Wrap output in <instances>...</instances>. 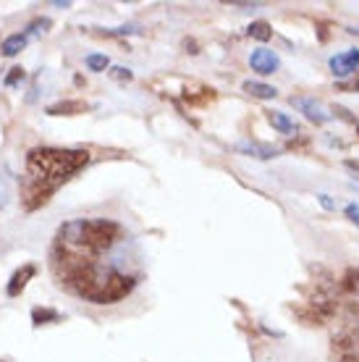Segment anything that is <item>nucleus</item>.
<instances>
[{"label": "nucleus", "instance_id": "nucleus-7", "mask_svg": "<svg viewBox=\"0 0 359 362\" xmlns=\"http://www.w3.org/2000/svg\"><path fill=\"white\" fill-rule=\"evenodd\" d=\"M35 265H24L21 271H16L13 273V279H11V284H8V297H18L21 291H24V286H27V281L35 276Z\"/></svg>", "mask_w": 359, "mask_h": 362}, {"label": "nucleus", "instance_id": "nucleus-14", "mask_svg": "<svg viewBox=\"0 0 359 362\" xmlns=\"http://www.w3.org/2000/svg\"><path fill=\"white\" fill-rule=\"evenodd\" d=\"M84 64L90 71H105L108 69V55H100V53H92L84 58Z\"/></svg>", "mask_w": 359, "mask_h": 362}, {"label": "nucleus", "instance_id": "nucleus-5", "mask_svg": "<svg viewBox=\"0 0 359 362\" xmlns=\"http://www.w3.org/2000/svg\"><path fill=\"white\" fill-rule=\"evenodd\" d=\"M249 64H252V69H254L257 74H273V71H276V69L281 66V61H278V55L273 53V50L257 47V50L252 53Z\"/></svg>", "mask_w": 359, "mask_h": 362}, {"label": "nucleus", "instance_id": "nucleus-6", "mask_svg": "<svg viewBox=\"0 0 359 362\" xmlns=\"http://www.w3.org/2000/svg\"><path fill=\"white\" fill-rule=\"evenodd\" d=\"M331 69L336 76H349V74L359 71V50H349V53L333 55Z\"/></svg>", "mask_w": 359, "mask_h": 362}, {"label": "nucleus", "instance_id": "nucleus-12", "mask_svg": "<svg viewBox=\"0 0 359 362\" xmlns=\"http://www.w3.org/2000/svg\"><path fill=\"white\" fill-rule=\"evenodd\" d=\"M24 45H27V35H11V37H6V42H3V55H16V53H21L24 50Z\"/></svg>", "mask_w": 359, "mask_h": 362}, {"label": "nucleus", "instance_id": "nucleus-2", "mask_svg": "<svg viewBox=\"0 0 359 362\" xmlns=\"http://www.w3.org/2000/svg\"><path fill=\"white\" fill-rule=\"evenodd\" d=\"M90 163L87 150H61V147H35L27 155V179L21 181V205L37 210L61 189L73 173Z\"/></svg>", "mask_w": 359, "mask_h": 362}, {"label": "nucleus", "instance_id": "nucleus-19", "mask_svg": "<svg viewBox=\"0 0 359 362\" xmlns=\"http://www.w3.org/2000/svg\"><path fill=\"white\" fill-rule=\"evenodd\" d=\"M320 205H323V208H328V210L336 208V205H333V199L328 197V194H320Z\"/></svg>", "mask_w": 359, "mask_h": 362}, {"label": "nucleus", "instance_id": "nucleus-21", "mask_svg": "<svg viewBox=\"0 0 359 362\" xmlns=\"http://www.w3.org/2000/svg\"><path fill=\"white\" fill-rule=\"evenodd\" d=\"M351 35H359V27H354V29H349Z\"/></svg>", "mask_w": 359, "mask_h": 362}, {"label": "nucleus", "instance_id": "nucleus-15", "mask_svg": "<svg viewBox=\"0 0 359 362\" xmlns=\"http://www.w3.org/2000/svg\"><path fill=\"white\" fill-rule=\"evenodd\" d=\"M32 317H35L37 326H42L45 320H58V313H53V310H40V308H37L35 313H32Z\"/></svg>", "mask_w": 359, "mask_h": 362}, {"label": "nucleus", "instance_id": "nucleus-17", "mask_svg": "<svg viewBox=\"0 0 359 362\" xmlns=\"http://www.w3.org/2000/svg\"><path fill=\"white\" fill-rule=\"evenodd\" d=\"M110 76L118 79V82H131V71H129V69H121V66H116V69L110 71Z\"/></svg>", "mask_w": 359, "mask_h": 362}, {"label": "nucleus", "instance_id": "nucleus-11", "mask_svg": "<svg viewBox=\"0 0 359 362\" xmlns=\"http://www.w3.org/2000/svg\"><path fill=\"white\" fill-rule=\"evenodd\" d=\"M244 92H249L252 98H260V100H270L276 98L278 92H276V87H270V84H262V82H244Z\"/></svg>", "mask_w": 359, "mask_h": 362}, {"label": "nucleus", "instance_id": "nucleus-18", "mask_svg": "<svg viewBox=\"0 0 359 362\" xmlns=\"http://www.w3.org/2000/svg\"><path fill=\"white\" fill-rule=\"evenodd\" d=\"M346 218L359 226V205H346Z\"/></svg>", "mask_w": 359, "mask_h": 362}, {"label": "nucleus", "instance_id": "nucleus-4", "mask_svg": "<svg viewBox=\"0 0 359 362\" xmlns=\"http://www.w3.org/2000/svg\"><path fill=\"white\" fill-rule=\"evenodd\" d=\"M291 105H297V108L302 110L310 121H314V124H325V121H331L333 118L331 110L314 98H291Z\"/></svg>", "mask_w": 359, "mask_h": 362}, {"label": "nucleus", "instance_id": "nucleus-8", "mask_svg": "<svg viewBox=\"0 0 359 362\" xmlns=\"http://www.w3.org/2000/svg\"><path fill=\"white\" fill-rule=\"evenodd\" d=\"M239 153H247V155H254V158H262V160H268V158H276L278 150L270 145H260V142H239L236 145Z\"/></svg>", "mask_w": 359, "mask_h": 362}, {"label": "nucleus", "instance_id": "nucleus-13", "mask_svg": "<svg viewBox=\"0 0 359 362\" xmlns=\"http://www.w3.org/2000/svg\"><path fill=\"white\" fill-rule=\"evenodd\" d=\"M249 35L254 37V40H262V42H265V40L273 37V29H270L268 21H254V24L249 27Z\"/></svg>", "mask_w": 359, "mask_h": 362}, {"label": "nucleus", "instance_id": "nucleus-20", "mask_svg": "<svg viewBox=\"0 0 359 362\" xmlns=\"http://www.w3.org/2000/svg\"><path fill=\"white\" fill-rule=\"evenodd\" d=\"M346 165H349V168H357V171H359V160H346Z\"/></svg>", "mask_w": 359, "mask_h": 362}, {"label": "nucleus", "instance_id": "nucleus-16", "mask_svg": "<svg viewBox=\"0 0 359 362\" xmlns=\"http://www.w3.org/2000/svg\"><path fill=\"white\" fill-rule=\"evenodd\" d=\"M21 79H24V69H18L16 66V69H11V74L6 76V84H8V87H16Z\"/></svg>", "mask_w": 359, "mask_h": 362}, {"label": "nucleus", "instance_id": "nucleus-9", "mask_svg": "<svg viewBox=\"0 0 359 362\" xmlns=\"http://www.w3.org/2000/svg\"><path fill=\"white\" fill-rule=\"evenodd\" d=\"M268 121L276 129H278L281 134H294V132H297V124H294V121H291V118H288L286 113H281V110H270V113H268Z\"/></svg>", "mask_w": 359, "mask_h": 362}, {"label": "nucleus", "instance_id": "nucleus-1", "mask_svg": "<svg viewBox=\"0 0 359 362\" xmlns=\"http://www.w3.org/2000/svg\"><path fill=\"white\" fill-rule=\"evenodd\" d=\"M50 271L63 291L90 305H113L142 276L131 234L108 218H76L55 231Z\"/></svg>", "mask_w": 359, "mask_h": 362}, {"label": "nucleus", "instance_id": "nucleus-10", "mask_svg": "<svg viewBox=\"0 0 359 362\" xmlns=\"http://www.w3.org/2000/svg\"><path fill=\"white\" fill-rule=\"evenodd\" d=\"M87 105L79 103V100H69V103H58V105H50L47 113L50 116H73V113H84Z\"/></svg>", "mask_w": 359, "mask_h": 362}, {"label": "nucleus", "instance_id": "nucleus-3", "mask_svg": "<svg viewBox=\"0 0 359 362\" xmlns=\"http://www.w3.org/2000/svg\"><path fill=\"white\" fill-rule=\"evenodd\" d=\"M333 362H359V305H351L343 328L333 336Z\"/></svg>", "mask_w": 359, "mask_h": 362}]
</instances>
